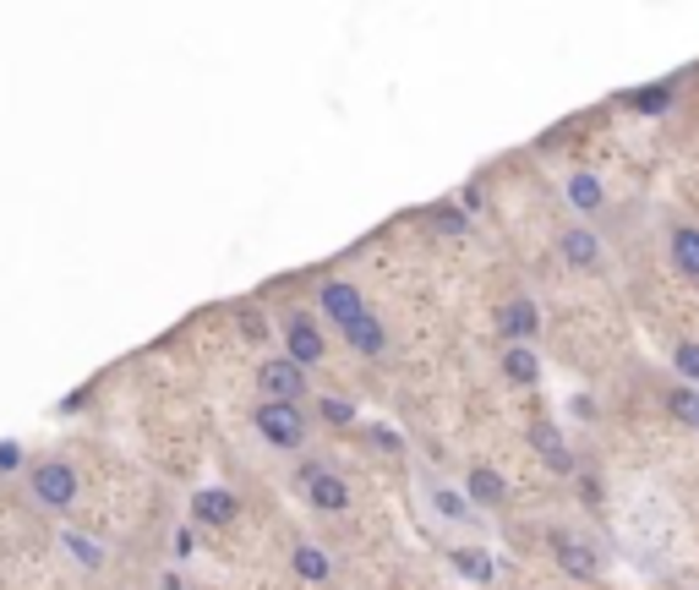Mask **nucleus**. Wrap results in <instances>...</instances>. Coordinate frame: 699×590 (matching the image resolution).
<instances>
[{
    "label": "nucleus",
    "mask_w": 699,
    "mask_h": 590,
    "mask_svg": "<svg viewBox=\"0 0 699 590\" xmlns=\"http://www.w3.org/2000/svg\"><path fill=\"white\" fill-rule=\"evenodd\" d=\"M252 427H258V438L269 442V448H280V454H301L306 438H312L306 411H301V405H284V400H258Z\"/></svg>",
    "instance_id": "nucleus-1"
},
{
    "label": "nucleus",
    "mask_w": 699,
    "mask_h": 590,
    "mask_svg": "<svg viewBox=\"0 0 699 590\" xmlns=\"http://www.w3.org/2000/svg\"><path fill=\"white\" fill-rule=\"evenodd\" d=\"M28 492H33V503H39V509L66 514V509L77 503L83 481H77V470H72L66 459H39V465L28 470Z\"/></svg>",
    "instance_id": "nucleus-2"
},
{
    "label": "nucleus",
    "mask_w": 699,
    "mask_h": 590,
    "mask_svg": "<svg viewBox=\"0 0 699 590\" xmlns=\"http://www.w3.org/2000/svg\"><path fill=\"white\" fill-rule=\"evenodd\" d=\"M317 306H323V317H328L339 334H350L361 317H372V301H367V291H361L356 280H323Z\"/></svg>",
    "instance_id": "nucleus-3"
},
{
    "label": "nucleus",
    "mask_w": 699,
    "mask_h": 590,
    "mask_svg": "<svg viewBox=\"0 0 699 590\" xmlns=\"http://www.w3.org/2000/svg\"><path fill=\"white\" fill-rule=\"evenodd\" d=\"M295 487H301V498H306L317 514H345V509H350V487H345V476L328 470V465H301Z\"/></svg>",
    "instance_id": "nucleus-4"
},
{
    "label": "nucleus",
    "mask_w": 699,
    "mask_h": 590,
    "mask_svg": "<svg viewBox=\"0 0 699 590\" xmlns=\"http://www.w3.org/2000/svg\"><path fill=\"white\" fill-rule=\"evenodd\" d=\"M252 383H258V394H263V400H284V405H301V400H306V389H312V383H306V367H295L290 356H269V361H258V378H252Z\"/></svg>",
    "instance_id": "nucleus-5"
},
{
    "label": "nucleus",
    "mask_w": 699,
    "mask_h": 590,
    "mask_svg": "<svg viewBox=\"0 0 699 590\" xmlns=\"http://www.w3.org/2000/svg\"><path fill=\"white\" fill-rule=\"evenodd\" d=\"M284 356L295 361V367H323L328 361V334L306 317V312H284Z\"/></svg>",
    "instance_id": "nucleus-6"
},
{
    "label": "nucleus",
    "mask_w": 699,
    "mask_h": 590,
    "mask_svg": "<svg viewBox=\"0 0 699 590\" xmlns=\"http://www.w3.org/2000/svg\"><path fill=\"white\" fill-rule=\"evenodd\" d=\"M558 258L574 269V274H601L607 269V247H601V236L590 230V225H563L558 230Z\"/></svg>",
    "instance_id": "nucleus-7"
},
{
    "label": "nucleus",
    "mask_w": 699,
    "mask_h": 590,
    "mask_svg": "<svg viewBox=\"0 0 699 590\" xmlns=\"http://www.w3.org/2000/svg\"><path fill=\"white\" fill-rule=\"evenodd\" d=\"M547 553H553V564H558L563 575L579 580V586H590V580L601 575V553H596L590 542L568 536V531H553V536H547Z\"/></svg>",
    "instance_id": "nucleus-8"
},
{
    "label": "nucleus",
    "mask_w": 699,
    "mask_h": 590,
    "mask_svg": "<svg viewBox=\"0 0 699 590\" xmlns=\"http://www.w3.org/2000/svg\"><path fill=\"white\" fill-rule=\"evenodd\" d=\"M186 514H192V525L230 531V525L241 520V498H236L230 487H197V492H192V503H186Z\"/></svg>",
    "instance_id": "nucleus-9"
},
{
    "label": "nucleus",
    "mask_w": 699,
    "mask_h": 590,
    "mask_svg": "<svg viewBox=\"0 0 699 590\" xmlns=\"http://www.w3.org/2000/svg\"><path fill=\"white\" fill-rule=\"evenodd\" d=\"M498 334H503V345H536L542 339V306L531 295H509L498 306Z\"/></svg>",
    "instance_id": "nucleus-10"
},
{
    "label": "nucleus",
    "mask_w": 699,
    "mask_h": 590,
    "mask_svg": "<svg viewBox=\"0 0 699 590\" xmlns=\"http://www.w3.org/2000/svg\"><path fill=\"white\" fill-rule=\"evenodd\" d=\"M563 197H568V208L579 214V225H590V214L607 208V186H601L596 170H568V175H563Z\"/></svg>",
    "instance_id": "nucleus-11"
},
{
    "label": "nucleus",
    "mask_w": 699,
    "mask_h": 590,
    "mask_svg": "<svg viewBox=\"0 0 699 590\" xmlns=\"http://www.w3.org/2000/svg\"><path fill=\"white\" fill-rule=\"evenodd\" d=\"M667 263H673L689 285H699V225L673 219V230H667Z\"/></svg>",
    "instance_id": "nucleus-12"
},
{
    "label": "nucleus",
    "mask_w": 699,
    "mask_h": 590,
    "mask_svg": "<svg viewBox=\"0 0 699 590\" xmlns=\"http://www.w3.org/2000/svg\"><path fill=\"white\" fill-rule=\"evenodd\" d=\"M498 367H503V383H509V389H536V383H542V356H536V345H503Z\"/></svg>",
    "instance_id": "nucleus-13"
},
{
    "label": "nucleus",
    "mask_w": 699,
    "mask_h": 590,
    "mask_svg": "<svg viewBox=\"0 0 699 590\" xmlns=\"http://www.w3.org/2000/svg\"><path fill=\"white\" fill-rule=\"evenodd\" d=\"M531 448L547 459L553 476H574V448L563 442V433L553 427V422H531Z\"/></svg>",
    "instance_id": "nucleus-14"
},
{
    "label": "nucleus",
    "mask_w": 699,
    "mask_h": 590,
    "mask_svg": "<svg viewBox=\"0 0 699 590\" xmlns=\"http://www.w3.org/2000/svg\"><path fill=\"white\" fill-rule=\"evenodd\" d=\"M623 105L634 110V116H667L673 105H678V77H662V83H645V88H634V94H623Z\"/></svg>",
    "instance_id": "nucleus-15"
},
{
    "label": "nucleus",
    "mask_w": 699,
    "mask_h": 590,
    "mask_svg": "<svg viewBox=\"0 0 699 590\" xmlns=\"http://www.w3.org/2000/svg\"><path fill=\"white\" fill-rule=\"evenodd\" d=\"M465 498H470L476 509H503V503H509V481H503L492 465H476V470L465 476Z\"/></svg>",
    "instance_id": "nucleus-16"
},
{
    "label": "nucleus",
    "mask_w": 699,
    "mask_h": 590,
    "mask_svg": "<svg viewBox=\"0 0 699 590\" xmlns=\"http://www.w3.org/2000/svg\"><path fill=\"white\" fill-rule=\"evenodd\" d=\"M61 553H66L77 569H88V575H99V569H105V558H110V553H105V542H94V536H88V531H77V525H61Z\"/></svg>",
    "instance_id": "nucleus-17"
},
{
    "label": "nucleus",
    "mask_w": 699,
    "mask_h": 590,
    "mask_svg": "<svg viewBox=\"0 0 699 590\" xmlns=\"http://www.w3.org/2000/svg\"><path fill=\"white\" fill-rule=\"evenodd\" d=\"M426 503H432V514H437V520H448V525H465V520H476V503H470L459 487L426 481Z\"/></svg>",
    "instance_id": "nucleus-18"
},
{
    "label": "nucleus",
    "mask_w": 699,
    "mask_h": 590,
    "mask_svg": "<svg viewBox=\"0 0 699 590\" xmlns=\"http://www.w3.org/2000/svg\"><path fill=\"white\" fill-rule=\"evenodd\" d=\"M290 569H295V580H306V586H328V580H334V558H328L323 547H312V542H295V547H290Z\"/></svg>",
    "instance_id": "nucleus-19"
},
{
    "label": "nucleus",
    "mask_w": 699,
    "mask_h": 590,
    "mask_svg": "<svg viewBox=\"0 0 699 590\" xmlns=\"http://www.w3.org/2000/svg\"><path fill=\"white\" fill-rule=\"evenodd\" d=\"M345 345H350L356 356H372V361H378V356H389V328H383L378 317H361V323L345 334Z\"/></svg>",
    "instance_id": "nucleus-20"
},
{
    "label": "nucleus",
    "mask_w": 699,
    "mask_h": 590,
    "mask_svg": "<svg viewBox=\"0 0 699 590\" xmlns=\"http://www.w3.org/2000/svg\"><path fill=\"white\" fill-rule=\"evenodd\" d=\"M448 564H454L470 586H492V580H498V569H492V558H487L481 547H454V553H448Z\"/></svg>",
    "instance_id": "nucleus-21"
},
{
    "label": "nucleus",
    "mask_w": 699,
    "mask_h": 590,
    "mask_svg": "<svg viewBox=\"0 0 699 590\" xmlns=\"http://www.w3.org/2000/svg\"><path fill=\"white\" fill-rule=\"evenodd\" d=\"M426 225H432L437 236H465V230H470V214L454 208V203H437V208H426Z\"/></svg>",
    "instance_id": "nucleus-22"
},
{
    "label": "nucleus",
    "mask_w": 699,
    "mask_h": 590,
    "mask_svg": "<svg viewBox=\"0 0 699 590\" xmlns=\"http://www.w3.org/2000/svg\"><path fill=\"white\" fill-rule=\"evenodd\" d=\"M667 411L699 433V389H667Z\"/></svg>",
    "instance_id": "nucleus-23"
},
{
    "label": "nucleus",
    "mask_w": 699,
    "mask_h": 590,
    "mask_svg": "<svg viewBox=\"0 0 699 590\" xmlns=\"http://www.w3.org/2000/svg\"><path fill=\"white\" fill-rule=\"evenodd\" d=\"M673 372H678L689 389H699V345L695 339H678V345H673Z\"/></svg>",
    "instance_id": "nucleus-24"
},
{
    "label": "nucleus",
    "mask_w": 699,
    "mask_h": 590,
    "mask_svg": "<svg viewBox=\"0 0 699 590\" xmlns=\"http://www.w3.org/2000/svg\"><path fill=\"white\" fill-rule=\"evenodd\" d=\"M323 422H334V427H356V405L350 400H339V394H323Z\"/></svg>",
    "instance_id": "nucleus-25"
},
{
    "label": "nucleus",
    "mask_w": 699,
    "mask_h": 590,
    "mask_svg": "<svg viewBox=\"0 0 699 590\" xmlns=\"http://www.w3.org/2000/svg\"><path fill=\"white\" fill-rule=\"evenodd\" d=\"M236 323H241V334H247L252 345H263V339H269V317H263L258 306H241V312H236Z\"/></svg>",
    "instance_id": "nucleus-26"
},
{
    "label": "nucleus",
    "mask_w": 699,
    "mask_h": 590,
    "mask_svg": "<svg viewBox=\"0 0 699 590\" xmlns=\"http://www.w3.org/2000/svg\"><path fill=\"white\" fill-rule=\"evenodd\" d=\"M28 465V454H22V442L17 438H0V476H17Z\"/></svg>",
    "instance_id": "nucleus-27"
},
{
    "label": "nucleus",
    "mask_w": 699,
    "mask_h": 590,
    "mask_svg": "<svg viewBox=\"0 0 699 590\" xmlns=\"http://www.w3.org/2000/svg\"><path fill=\"white\" fill-rule=\"evenodd\" d=\"M367 438L378 442L383 454H405V438H400V433H394L389 422H378V427H367Z\"/></svg>",
    "instance_id": "nucleus-28"
},
{
    "label": "nucleus",
    "mask_w": 699,
    "mask_h": 590,
    "mask_svg": "<svg viewBox=\"0 0 699 590\" xmlns=\"http://www.w3.org/2000/svg\"><path fill=\"white\" fill-rule=\"evenodd\" d=\"M579 498H585V503H601V481H596V476H579Z\"/></svg>",
    "instance_id": "nucleus-29"
}]
</instances>
